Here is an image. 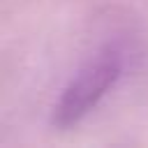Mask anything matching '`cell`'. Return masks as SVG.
<instances>
[{
  "label": "cell",
  "instance_id": "1",
  "mask_svg": "<svg viewBox=\"0 0 148 148\" xmlns=\"http://www.w3.org/2000/svg\"><path fill=\"white\" fill-rule=\"evenodd\" d=\"M123 72L125 53L116 44H106L99 51H95L60 90L51 109V125L56 130L76 127L113 90Z\"/></svg>",
  "mask_w": 148,
  "mask_h": 148
}]
</instances>
